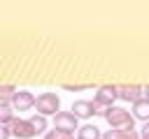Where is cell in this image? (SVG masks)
I'll list each match as a JSON object with an SVG mask.
<instances>
[{"instance_id": "cell-1", "label": "cell", "mask_w": 149, "mask_h": 139, "mask_svg": "<svg viewBox=\"0 0 149 139\" xmlns=\"http://www.w3.org/2000/svg\"><path fill=\"white\" fill-rule=\"evenodd\" d=\"M105 120L109 123L112 130H121V127H128V125H135V116L130 111H126L123 107H109L105 109Z\"/></svg>"}, {"instance_id": "cell-2", "label": "cell", "mask_w": 149, "mask_h": 139, "mask_svg": "<svg viewBox=\"0 0 149 139\" xmlns=\"http://www.w3.org/2000/svg\"><path fill=\"white\" fill-rule=\"evenodd\" d=\"M35 109H37L40 116H56L61 111V97L56 93H40L37 102H35Z\"/></svg>"}, {"instance_id": "cell-3", "label": "cell", "mask_w": 149, "mask_h": 139, "mask_svg": "<svg viewBox=\"0 0 149 139\" xmlns=\"http://www.w3.org/2000/svg\"><path fill=\"white\" fill-rule=\"evenodd\" d=\"M116 97H119L116 86H100L98 93L93 95V104H95V109H109V107H114Z\"/></svg>"}, {"instance_id": "cell-4", "label": "cell", "mask_w": 149, "mask_h": 139, "mask_svg": "<svg viewBox=\"0 0 149 139\" xmlns=\"http://www.w3.org/2000/svg\"><path fill=\"white\" fill-rule=\"evenodd\" d=\"M54 127L72 134L74 130H79V118H77L72 111H58V114L54 116Z\"/></svg>"}, {"instance_id": "cell-5", "label": "cell", "mask_w": 149, "mask_h": 139, "mask_svg": "<svg viewBox=\"0 0 149 139\" xmlns=\"http://www.w3.org/2000/svg\"><path fill=\"white\" fill-rule=\"evenodd\" d=\"M12 127V134L14 137H19V139H33L37 132H35V127H33V123L30 120H23V118H14V123L9 125Z\"/></svg>"}, {"instance_id": "cell-6", "label": "cell", "mask_w": 149, "mask_h": 139, "mask_svg": "<svg viewBox=\"0 0 149 139\" xmlns=\"http://www.w3.org/2000/svg\"><path fill=\"white\" fill-rule=\"evenodd\" d=\"M35 102H37V97H35L30 90H19L16 97L12 100V107H14L16 111H28V109L35 107Z\"/></svg>"}, {"instance_id": "cell-7", "label": "cell", "mask_w": 149, "mask_h": 139, "mask_svg": "<svg viewBox=\"0 0 149 139\" xmlns=\"http://www.w3.org/2000/svg\"><path fill=\"white\" fill-rule=\"evenodd\" d=\"M119 88V100H123V102H140L142 97H144V88H140V86H116Z\"/></svg>"}, {"instance_id": "cell-8", "label": "cell", "mask_w": 149, "mask_h": 139, "mask_svg": "<svg viewBox=\"0 0 149 139\" xmlns=\"http://www.w3.org/2000/svg\"><path fill=\"white\" fill-rule=\"evenodd\" d=\"M72 114L77 118H91V116H95L93 100H77V102H72Z\"/></svg>"}, {"instance_id": "cell-9", "label": "cell", "mask_w": 149, "mask_h": 139, "mask_svg": "<svg viewBox=\"0 0 149 139\" xmlns=\"http://www.w3.org/2000/svg\"><path fill=\"white\" fill-rule=\"evenodd\" d=\"M102 139H142L135 130V125H128V127H121V130H107L102 134Z\"/></svg>"}, {"instance_id": "cell-10", "label": "cell", "mask_w": 149, "mask_h": 139, "mask_svg": "<svg viewBox=\"0 0 149 139\" xmlns=\"http://www.w3.org/2000/svg\"><path fill=\"white\" fill-rule=\"evenodd\" d=\"M133 116L137 120H142V123H149V100L147 97H142L140 102L133 104Z\"/></svg>"}, {"instance_id": "cell-11", "label": "cell", "mask_w": 149, "mask_h": 139, "mask_svg": "<svg viewBox=\"0 0 149 139\" xmlns=\"http://www.w3.org/2000/svg\"><path fill=\"white\" fill-rule=\"evenodd\" d=\"M16 109L12 107V102H0V125H12L16 114Z\"/></svg>"}, {"instance_id": "cell-12", "label": "cell", "mask_w": 149, "mask_h": 139, "mask_svg": "<svg viewBox=\"0 0 149 139\" xmlns=\"http://www.w3.org/2000/svg\"><path fill=\"white\" fill-rule=\"evenodd\" d=\"M77 139H102V134H100V127L95 125H81L77 130Z\"/></svg>"}, {"instance_id": "cell-13", "label": "cell", "mask_w": 149, "mask_h": 139, "mask_svg": "<svg viewBox=\"0 0 149 139\" xmlns=\"http://www.w3.org/2000/svg\"><path fill=\"white\" fill-rule=\"evenodd\" d=\"M16 88L14 86H9V83H2L0 86V102H12L14 97H16Z\"/></svg>"}, {"instance_id": "cell-14", "label": "cell", "mask_w": 149, "mask_h": 139, "mask_svg": "<svg viewBox=\"0 0 149 139\" xmlns=\"http://www.w3.org/2000/svg\"><path fill=\"white\" fill-rule=\"evenodd\" d=\"M28 120L33 123V127H35V132H37V134H42V132L47 130V116H40V114H33V116H30Z\"/></svg>"}, {"instance_id": "cell-15", "label": "cell", "mask_w": 149, "mask_h": 139, "mask_svg": "<svg viewBox=\"0 0 149 139\" xmlns=\"http://www.w3.org/2000/svg\"><path fill=\"white\" fill-rule=\"evenodd\" d=\"M44 139H72V134L70 132H63V130H49L47 134H44Z\"/></svg>"}, {"instance_id": "cell-16", "label": "cell", "mask_w": 149, "mask_h": 139, "mask_svg": "<svg viewBox=\"0 0 149 139\" xmlns=\"http://www.w3.org/2000/svg\"><path fill=\"white\" fill-rule=\"evenodd\" d=\"M12 137V127L9 125H0V139H9Z\"/></svg>"}, {"instance_id": "cell-17", "label": "cell", "mask_w": 149, "mask_h": 139, "mask_svg": "<svg viewBox=\"0 0 149 139\" xmlns=\"http://www.w3.org/2000/svg\"><path fill=\"white\" fill-rule=\"evenodd\" d=\"M142 139H149V123H144L142 125V134H140Z\"/></svg>"}, {"instance_id": "cell-18", "label": "cell", "mask_w": 149, "mask_h": 139, "mask_svg": "<svg viewBox=\"0 0 149 139\" xmlns=\"http://www.w3.org/2000/svg\"><path fill=\"white\" fill-rule=\"evenodd\" d=\"M65 90H86L88 86H63Z\"/></svg>"}]
</instances>
